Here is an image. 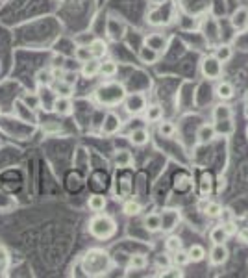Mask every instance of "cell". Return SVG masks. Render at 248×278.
I'll return each mask as SVG.
<instances>
[{"label": "cell", "instance_id": "18", "mask_svg": "<svg viewBox=\"0 0 248 278\" xmlns=\"http://www.w3.org/2000/svg\"><path fill=\"white\" fill-rule=\"evenodd\" d=\"M148 141H150V134H148L146 128H136L130 134V143L133 146H145Z\"/></svg>", "mask_w": 248, "mask_h": 278}, {"label": "cell", "instance_id": "2", "mask_svg": "<svg viewBox=\"0 0 248 278\" xmlns=\"http://www.w3.org/2000/svg\"><path fill=\"white\" fill-rule=\"evenodd\" d=\"M87 228H89V234L97 239H109L117 232L115 221H113L109 215H100V213H97L89 221Z\"/></svg>", "mask_w": 248, "mask_h": 278}, {"label": "cell", "instance_id": "31", "mask_svg": "<svg viewBox=\"0 0 248 278\" xmlns=\"http://www.w3.org/2000/svg\"><path fill=\"white\" fill-rule=\"evenodd\" d=\"M35 80H37V85H52L56 80H54L52 69H41L35 74Z\"/></svg>", "mask_w": 248, "mask_h": 278}, {"label": "cell", "instance_id": "30", "mask_svg": "<svg viewBox=\"0 0 248 278\" xmlns=\"http://www.w3.org/2000/svg\"><path fill=\"white\" fill-rule=\"evenodd\" d=\"M222 204H220L219 200H208V206H206L204 213L208 215V217H211V219H219L220 213H222Z\"/></svg>", "mask_w": 248, "mask_h": 278}, {"label": "cell", "instance_id": "17", "mask_svg": "<svg viewBox=\"0 0 248 278\" xmlns=\"http://www.w3.org/2000/svg\"><path fill=\"white\" fill-rule=\"evenodd\" d=\"M113 161H115V165L121 167V169H128V167L133 165V154L126 148H122V151L115 152V156H113Z\"/></svg>", "mask_w": 248, "mask_h": 278}, {"label": "cell", "instance_id": "22", "mask_svg": "<svg viewBox=\"0 0 248 278\" xmlns=\"http://www.w3.org/2000/svg\"><path fill=\"white\" fill-rule=\"evenodd\" d=\"M228 232H226V228H224V225H217L213 226V228L209 230V241L211 243H226L228 241Z\"/></svg>", "mask_w": 248, "mask_h": 278}, {"label": "cell", "instance_id": "36", "mask_svg": "<svg viewBox=\"0 0 248 278\" xmlns=\"http://www.w3.org/2000/svg\"><path fill=\"white\" fill-rule=\"evenodd\" d=\"M157 132H160V136L169 139V137H172L176 134V126L170 121H163V119H161V121L157 122Z\"/></svg>", "mask_w": 248, "mask_h": 278}, {"label": "cell", "instance_id": "4", "mask_svg": "<svg viewBox=\"0 0 248 278\" xmlns=\"http://www.w3.org/2000/svg\"><path fill=\"white\" fill-rule=\"evenodd\" d=\"M222 71H224V63L215 54H209V56L202 58V61H200V73L208 80L222 78Z\"/></svg>", "mask_w": 248, "mask_h": 278}, {"label": "cell", "instance_id": "38", "mask_svg": "<svg viewBox=\"0 0 248 278\" xmlns=\"http://www.w3.org/2000/svg\"><path fill=\"white\" fill-rule=\"evenodd\" d=\"M73 91L74 85H69L63 80H58V83H56V95L58 97H73Z\"/></svg>", "mask_w": 248, "mask_h": 278}, {"label": "cell", "instance_id": "8", "mask_svg": "<svg viewBox=\"0 0 248 278\" xmlns=\"http://www.w3.org/2000/svg\"><path fill=\"white\" fill-rule=\"evenodd\" d=\"M208 256H209V264L211 265H222L228 262L230 250L228 247H226V243H215Z\"/></svg>", "mask_w": 248, "mask_h": 278}, {"label": "cell", "instance_id": "32", "mask_svg": "<svg viewBox=\"0 0 248 278\" xmlns=\"http://www.w3.org/2000/svg\"><path fill=\"white\" fill-rule=\"evenodd\" d=\"M180 249H184V241H182V238H180V236L170 234L169 238L165 239V250L169 254H172V252H176V250H180Z\"/></svg>", "mask_w": 248, "mask_h": 278}, {"label": "cell", "instance_id": "25", "mask_svg": "<svg viewBox=\"0 0 248 278\" xmlns=\"http://www.w3.org/2000/svg\"><path fill=\"white\" fill-rule=\"evenodd\" d=\"M89 49H91L93 58L102 59L107 54V43L104 39H93L91 45H89Z\"/></svg>", "mask_w": 248, "mask_h": 278}, {"label": "cell", "instance_id": "19", "mask_svg": "<svg viewBox=\"0 0 248 278\" xmlns=\"http://www.w3.org/2000/svg\"><path fill=\"white\" fill-rule=\"evenodd\" d=\"M87 206H89V210L93 211V213H102L104 210H106V206H107V200L104 195H91L87 200Z\"/></svg>", "mask_w": 248, "mask_h": 278}, {"label": "cell", "instance_id": "29", "mask_svg": "<svg viewBox=\"0 0 248 278\" xmlns=\"http://www.w3.org/2000/svg\"><path fill=\"white\" fill-rule=\"evenodd\" d=\"M187 254H189V260L193 262V264H198V262H202V260L208 256V252H206V249L202 247V245L195 243L191 245L189 250H187Z\"/></svg>", "mask_w": 248, "mask_h": 278}, {"label": "cell", "instance_id": "37", "mask_svg": "<svg viewBox=\"0 0 248 278\" xmlns=\"http://www.w3.org/2000/svg\"><path fill=\"white\" fill-rule=\"evenodd\" d=\"M146 267V258L143 256V254H133V256H130V260H128V269H133V271H141V269Z\"/></svg>", "mask_w": 248, "mask_h": 278}, {"label": "cell", "instance_id": "15", "mask_svg": "<svg viewBox=\"0 0 248 278\" xmlns=\"http://www.w3.org/2000/svg\"><path fill=\"white\" fill-rule=\"evenodd\" d=\"M213 126H215V132H217V136H222V137L234 136V132H235L234 119H222V121H215Z\"/></svg>", "mask_w": 248, "mask_h": 278}, {"label": "cell", "instance_id": "41", "mask_svg": "<svg viewBox=\"0 0 248 278\" xmlns=\"http://www.w3.org/2000/svg\"><path fill=\"white\" fill-rule=\"evenodd\" d=\"M170 264H172V258H170V256H167V254H160V256L156 258V265L160 269H163V271H165V269H169Z\"/></svg>", "mask_w": 248, "mask_h": 278}, {"label": "cell", "instance_id": "13", "mask_svg": "<svg viewBox=\"0 0 248 278\" xmlns=\"http://www.w3.org/2000/svg\"><path fill=\"white\" fill-rule=\"evenodd\" d=\"M98 74H100V59L97 58H91L89 61L82 63V76L87 80L97 78Z\"/></svg>", "mask_w": 248, "mask_h": 278}, {"label": "cell", "instance_id": "24", "mask_svg": "<svg viewBox=\"0 0 248 278\" xmlns=\"http://www.w3.org/2000/svg\"><path fill=\"white\" fill-rule=\"evenodd\" d=\"M141 211H143L141 202H139V200H136V199H130V200H126V202L122 204V213L128 215V217H136V215H139Z\"/></svg>", "mask_w": 248, "mask_h": 278}, {"label": "cell", "instance_id": "44", "mask_svg": "<svg viewBox=\"0 0 248 278\" xmlns=\"http://www.w3.org/2000/svg\"><path fill=\"white\" fill-rule=\"evenodd\" d=\"M152 6H160V4H167V2H170V0H150Z\"/></svg>", "mask_w": 248, "mask_h": 278}, {"label": "cell", "instance_id": "42", "mask_svg": "<svg viewBox=\"0 0 248 278\" xmlns=\"http://www.w3.org/2000/svg\"><path fill=\"white\" fill-rule=\"evenodd\" d=\"M222 225H224V228H226V232H228L230 238H232V236H237L239 228H237V226H235L234 221H226V223H222Z\"/></svg>", "mask_w": 248, "mask_h": 278}, {"label": "cell", "instance_id": "39", "mask_svg": "<svg viewBox=\"0 0 248 278\" xmlns=\"http://www.w3.org/2000/svg\"><path fill=\"white\" fill-rule=\"evenodd\" d=\"M20 100H22L26 106H30V110H37V108L41 106V98H39V95H37V93H35V95H32V97L25 95V97L20 98Z\"/></svg>", "mask_w": 248, "mask_h": 278}, {"label": "cell", "instance_id": "46", "mask_svg": "<svg viewBox=\"0 0 248 278\" xmlns=\"http://www.w3.org/2000/svg\"><path fill=\"white\" fill-rule=\"evenodd\" d=\"M244 100H246V104H248V93H246V97H244Z\"/></svg>", "mask_w": 248, "mask_h": 278}, {"label": "cell", "instance_id": "26", "mask_svg": "<svg viewBox=\"0 0 248 278\" xmlns=\"http://www.w3.org/2000/svg\"><path fill=\"white\" fill-rule=\"evenodd\" d=\"M143 225L148 232H160L161 230V217L160 213H148L143 219Z\"/></svg>", "mask_w": 248, "mask_h": 278}, {"label": "cell", "instance_id": "12", "mask_svg": "<svg viewBox=\"0 0 248 278\" xmlns=\"http://www.w3.org/2000/svg\"><path fill=\"white\" fill-rule=\"evenodd\" d=\"M145 45L150 47V49L157 50V52H163V50L167 49V45H169V39H167L163 34H148L145 37Z\"/></svg>", "mask_w": 248, "mask_h": 278}, {"label": "cell", "instance_id": "48", "mask_svg": "<svg viewBox=\"0 0 248 278\" xmlns=\"http://www.w3.org/2000/svg\"><path fill=\"white\" fill-rule=\"evenodd\" d=\"M0 115H2V110H0Z\"/></svg>", "mask_w": 248, "mask_h": 278}, {"label": "cell", "instance_id": "1", "mask_svg": "<svg viewBox=\"0 0 248 278\" xmlns=\"http://www.w3.org/2000/svg\"><path fill=\"white\" fill-rule=\"evenodd\" d=\"M111 265V256L102 249H89L82 260V267L87 276H104Z\"/></svg>", "mask_w": 248, "mask_h": 278}, {"label": "cell", "instance_id": "43", "mask_svg": "<svg viewBox=\"0 0 248 278\" xmlns=\"http://www.w3.org/2000/svg\"><path fill=\"white\" fill-rule=\"evenodd\" d=\"M237 236H239V239H241V241H244V243H248V228L239 230Z\"/></svg>", "mask_w": 248, "mask_h": 278}, {"label": "cell", "instance_id": "3", "mask_svg": "<svg viewBox=\"0 0 248 278\" xmlns=\"http://www.w3.org/2000/svg\"><path fill=\"white\" fill-rule=\"evenodd\" d=\"M95 97H97L98 102L104 104V106H117V104H121L122 100H124L126 91H124V88H122L121 83L107 82L95 91Z\"/></svg>", "mask_w": 248, "mask_h": 278}, {"label": "cell", "instance_id": "28", "mask_svg": "<svg viewBox=\"0 0 248 278\" xmlns=\"http://www.w3.org/2000/svg\"><path fill=\"white\" fill-rule=\"evenodd\" d=\"M202 184H200V197H204L208 199L211 195V191H213V176L211 173H202Z\"/></svg>", "mask_w": 248, "mask_h": 278}, {"label": "cell", "instance_id": "34", "mask_svg": "<svg viewBox=\"0 0 248 278\" xmlns=\"http://www.w3.org/2000/svg\"><path fill=\"white\" fill-rule=\"evenodd\" d=\"M215 56H217L222 63H228L230 59H232V56H234V49H232L230 45H220V47L215 49Z\"/></svg>", "mask_w": 248, "mask_h": 278}, {"label": "cell", "instance_id": "10", "mask_svg": "<svg viewBox=\"0 0 248 278\" xmlns=\"http://www.w3.org/2000/svg\"><path fill=\"white\" fill-rule=\"evenodd\" d=\"M52 112H56L58 115H61V117H67V115H71L74 110L73 106V100H71V97H54V102H52V108H50Z\"/></svg>", "mask_w": 248, "mask_h": 278}, {"label": "cell", "instance_id": "9", "mask_svg": "<svg viewBox=\"0 0 248 278\" xmlns=\"http://www.w3.org/2000/svg\"><path fill=\"white\" fill-rule=\"evenodd\" d=\"M163 10H165V4L154 6L150 13L146 15V20H148L150 25H156V26L169 25L170 20H172V17H174V13H167L165 15V13H163Z\"/></svg>", "mask_w": 248, "mask_h": 278}, {"label": "cell", "instance_id": "47", "mask_svg": "<svg viewBox=\"0 0 248 278\" xmlns=\"http://www.w3.org/2000/svg\"><path fill=\"white\" fill-rule=\"evenodd\" d=\"M246 137H248V128H246Z\"/></svg>", "mask_w": 248, "mask_h": 278}, {"label": "cell", "instance_id": "11", "mask_svg": "<svg viewBox=\"0 0 248 278\" xmlns=\"http://www.w3.org/2000/svg\"><path fill=\"white\" fill-rule=\"evenodd\" d=\"M215 95H217L222 102H226V100H232V98L235 97L234 83L226 82V80H220V82L217 83V88H215Z\"/></svg>", "mask_w": 248, "mask_h": 278}, {"label": "cell", "instance_id": "7", "mask_svg": "<svg viewBox=\"0 0 248 278\" xmlns=\"http://www.w3.org/2000/svg\"><path fill=\"white\" fill-rule=\"evenodd\" d=\"M122 126V121L115 112H107L104 115V121H102V126H100V132L104 136H115V134L121 130Z\"/></svg>", "mask_w": 248, "mask_h": 278}, {"label": "cell", "instance_id": "16", "mask_svg": "<svg viewBox=\"0 0 248 278\" xmlns=\"http://www.w3.org/2000/svg\"><path fill=\"white\" fill-rule=\"evenodd\" d=\"M160 56H161V52L150 49V47H146V45H143L141 49H139V59L146 65L157 63V61H160Z\"/></svg>", "mask_w": 248, "mask_h": 278}, {"label": "cell", "instance_id": "45", "mask_svg": "<svg viewBox=\"0 0 248 278\" xmlns=\"http://www.w3.org/2000/svg\"><path fill=\"white\" fill-rule=\"evenodd\" d=\"M244 115H246V119H248V104H246V110H244Z\"/></svg>", "mask_w": 248, "mask_h": 278}, {"label": "cell", "instance_id": "23", "mask_svg": "<svg viewBox=\"0 0 248 278\" xmlns=\"http://www.w3.org/2000/svg\"><path fill=\"white\" fill-rule=\"evenodd\" d=\"M222 119H234V110L228 104H217L213 108V121H222Z\"/></svg>", "mask_w": 248, "mask_h": 278}, {"label": "cell", "instance_id": "35", "mask_svg": "<svg viewBox=\"0 0 248 278\" xmlns=\"http://www.w3.org/2000/svg\"><path fill=\"white\" fill-rule=\"evenodd\" d=\"M74 58H76V61H80V63L89 61V59L93 58L89 45H80V47H76V50H74Z\"/></svg>", "mask_w": 248, "mask_h": 278}, {"label": "cell", "instance_id": "5", "mask_svg": "<svg viewBox=\"0 0 248 278\" xmlns=\"http://www.w3.org/2000/svg\"><path fill=\"white\" fill-rule=\"evenodd\" d=\"M124 110H126V113H130V115H141V113H145L146 110V97L143 95V93H130V95H126L124 97Z\"/></svg>", "mask_w": 248, "mask_h": 278}, {"label": "cell", "instance_id": "40", "mask_svg": "<svg viewBox=\"0 0 248 278\" xmlns=\"http://www.w3.org/2000/svg\"><path fill=\"white\" fill-rule=\"evenodd\" d=\"M61 80H63L65 83H69V85H76V82H78V73H76V71H63Z\"/></svg>", "mask_w": 248, "mask_h": 278}, {"label": "cell", "instance_id": "21", "mask_svg": "<svg viewBox=\"0 0 248 278\" xmlns=\"http://www.w3.org/2000/svg\"><path fill=\"white\" fill-rule=\"evenodd\" d=\"M146 122H160L163 119V108L160 104H148L145 110Z\"/></svg>", "mask_w": 248, "mask_h": 278}, {"label": "cell", "instance_id": "33", "mask_svg": "<svg viewBox=\"0 0 248 278\" xmlns=\"http://www.w3.org/2000/svg\"><path fill=\"white\" fill-rule=\"evenodd\" d=\"M170 258H172V264H174L178 269H182V267H185L187 264H191L189 254H187V250H184V249L172 252V256H170Z\"/></svg>", "mask_w": 248, "mask_h": 278}, {"label": "cell", "instance_id": "14", "mask_svg": "<svg viewBox=\"0 0 248 278\" xmlns=\"http://www.w3.org/2000/svg\"><path fill=\"white\" fill-rule=\"evenodd\" d=\"M215 137H217V132H215L213 124H202L198 128V132H196V141L200 145H208V143L213 141Z\"/></svg>", "mask_w": 248, "mask_h": 278}, {"label": "cell", "instance_id": "6", "mask_svg": "<svg viewBox=\"0 0 248 278\" xmlns=\"http://www.w3.org/2000/svg\"><path fill=\"white\" fill-rule=\"evenodd\" d=\"M161 217V230L160 232H165V234H170L176 226L180 225L182 221V213L180 210H176V208H167L160 213Z\"/></svg>", "mask_w": 248, "mask_h": 278}, {"label": "cell", "instance_id": "27", "mask_svg": "<svg viewBox=\"0 0 248 278\" xmlns=\"http://www.w3.org/2000/svg\"><path fill=\"white\" fill-rule=\"evenodd\" d=\"M119 73V65L117 61L113 59H106V61H100V74L104 78H113L115 74Z\"/></svg>", "mask_w": 248, "mask_h": 278}, {"label": "cell", "instance_id": "20", "mask_svg": "<svg viewBox=\"0 0 248 278\" xmlns=\"http://www.w3.org/2000/svg\"><path fill=\"white\" fill-rule=\"evenodd\" d=\"M232 26L235 30H244L248 28V11L244 8H239L234 15H232Z\"/></svg>", "mask_w": 248, "mask_h": 278}]
</instances>
